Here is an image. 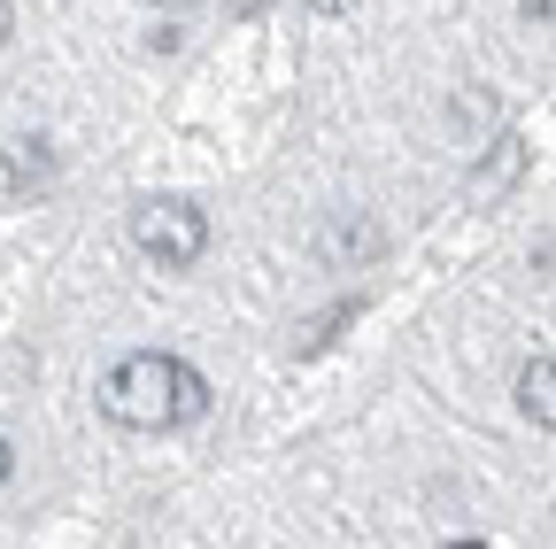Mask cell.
Instances as JSON below:
<instances>
[{
	"mask_svg": "<svg viewBox=\"0 0 556 549\" xmlns=\"http://www.w3.org/2000/svg\"><path fill=\"white\" fill-rule=\"evenodd\" d=\"M518 410H526L533 426H556V357H533L518 372Z\"/></svg>",
	"mask_w": 556,
	"mask_h": 549,
	"instance_id": "cell-4",
	"label": "cell"
},
{
	"mask_svg": "<svg viewBox=\"0 0 556 549\" xmlns=\"http://www.w3.org/2000/svg\"><path fill=\"white\" fill-rule=\"evenodd\" d=\"M526 16L533 24H556V0H526Z\"/></svg>",
	"mask_w": 556,
	"mask_h": 549,
	"instance_id": "cell-8",
	"label": "cell"
},
{
	"mask_svg": "<svg viewBox=\"0 0 556 549\" xmlns=\"http://www.w3.org/2000/svg\"><path fill=\"white\" fill-rule=\"evenodd\" d=\"M309 9H317V16H340V9H348V0H309Z\"/></svg>",
	"mask_w": 556,
	"mask_h": 549,
	"instance_id": "cell-9",
	"label": "cell"
},
{
	"mask_svg": "<svg viewBox=\"0 0 556 549\" xmlns=\"http://www.w3.org/2000/svg\"><path fill=\"white\" fill-rule=\"evenodd\" d=\"M526 163H533V148L518 140V132H503V140L471 163V201H503V194L526 178Z\"/></svg>",
	"mask_w": 556,
	"mask_h": 549,
	"instance_id": "cell-3",
	"label": "cell"
},
{
	"mask_svg": "<svg viewBox=\"0 0 556 549\" xmlns=\"http://www.w3.org/2000/svg\"><path fill=\"white\" fill-rule=\"evenodd\" d=\"M448 549H486V541H448Z\"/></svg>",
	"mask_w": 556,
	"mask_h": 549,
	"instance_id": "cell-11",
	"label": "cell"
},
{
	"mask_svg": "<svg viewBox=\"0 0 556 549\" xmlns=\"http://www.w3.org/2000/svg\"><path fill=\"white\" fill-rule=\"evenodd\" d=\"M495 116H503V101L486 93V86H464V93L448 101V124H456V132H486Z\"/></svg>",
	"mask_w": 556,
	"mask_h": 549,
	"instance_id": "cell-6",
	"label": "cell"
},
{
	"mask_svg": "<svg viewBox=\"0 0 556 549\" xmlns=\"http://www.w3.org/2000/svg\"><path fill=\"white\" fill-rule=\"evenodd\" d=\"M101 410L116 426H139V434H163V426H186L208 410V379L186 364V357H163V349H139L124 357L109 379H101Z\"/></svg>",
	"mask_w": 556,
	"mask_h": 549,
	"instance_id": "cell-1",
	"label": "cell"
},
{
	"mask_svg": "<svg viewBox=\"0 0 556 549\" xmlns=\"http://www.w3.org/2000/svg\"><path fill=\"white\" fill-rule=\"evenodd\" d=\"M131 240H139V255H155L163 271H186L208 248V225H201L193 201H139V210H131Z\"/></svg>",
	"mask_w": 556,
	"mask_h": 549,
	"instance_id": "cell-2",
	"label": "cell"
},
{
	"mask_svg": "<svg viewBox=\"0 0 556 549\" xmlns=\"http://www.w3.org/2000/svg\"><path fill=\"white\" fill-rule=\"evenodd\" d=\"M47 178H54L47 140H16V148H9V186H16V194H31V186H47Z\"/></svg>",
	"mask_w": 556,
	"mask_h": 549,
	"instance_id": "cell-5",
	"label": "cell"
},
{
	"mask_svg": "<svg viewBox=\"0 0 556 549\" xmlns=\"http://www.w3.org/2000/svg\"><path fill=\"white\" fill-rule=\"evenodd\" d=\"M0 479H9V434H0Z\"/></svg>",
	"mask_w": 556,
	"mask_h": 549,
	"instance_id": "cell-10",
	"label": "cell"
},
{
	"mask_svg": "<svg viewBox=\"0 0 556 549\" xmlns=\"http://www.w3.org/2000/svg\"><path fill=\"white\" fill-rule=\"evenodd\" d=\"M340 248L371 255V248H379V233H371V225H340V217H332V225H325V255H340Z\"/></svg>",
	"mask_w": 556,
	"mask_h": 549,
	"instance_id": "cell-7",
	"label": "cell"
},
{
	"mask_svg": "<svg viewBox=\"0 0 556 549\" xmlns=\"http://www.w3.org/2000/svg\"><path fill=\"white\" fill-rule=\"evenodd\" d=\"M0 16H9V9H0ZM0 32H9V24H0Z\"/></svg>",
	"mask_w": 556,
	"mask_h": 549,
	"instance_id": "cell-12",
	"label": "cell"
}]
</instances>
